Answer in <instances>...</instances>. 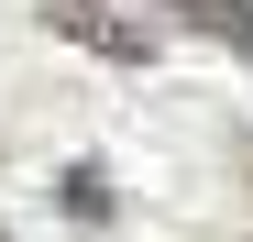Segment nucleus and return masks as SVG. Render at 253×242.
Returning a JSON list of instances; mask_svg holds the SVG:
<instances>
[{
  "label": "nucleus",
  "mask_w": 253,
  "mask_h": 242,
  "mask_svg": "<svg viewBox=\"0 0 253 242\" xmlns=\"http://www.w3.org/2000/svg\"><path fill=\"white\" fill-rule=\"evenodd\" d=\"M66 44H88V55H110V66H154V22H121V11H99V0H55L44 11Z\"/></svg>",
  "instance_id": "obj_1"
},
{
  "label": "nucleus",
  "mask_w": 253,
  "mask_h": 242,
  "mask_svg": "<svg viewBox=\"0 0 253 242\" xmlns=\"http://www.w3.org/2000/svg\"><path fill=\"white\" fill-rule=\"evenodd\" d=\"M165 22H176V33H209L231 66H253V0H165Z\"/></svg>",
  "instance_id": "obj_2"
},
{
  "label": "nucleus",
  "mask_w": 253,
  "mask_h": 242,
  "mask_svg": "<svg viewBox=\"0 0 253 242\" xmlns=\"http://www.w3.org/2000/svg\"><path fill=\"white\" fill-rule=\"evenodd\" d=\"M55 198H66V220H110V209H121L99 165H66V176H55Z\"/></svg>",
  "instance_id": "obj_3"
},
{
  "label": "nucleus",
  "mask_w": 253,
  "mask_h": 242,
  "mask_svg": "<svg viewBox=\"0 0 253 242\" xmlns=\"http://www.w3.org/2000/svg\"><path fill=\"white\" fill-rule=\"evenodd\" d=\"M0 242H11V231H0Z\"/></svg>",
  "instance_id": "obj_4"
}]
</instances>
